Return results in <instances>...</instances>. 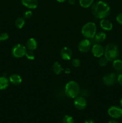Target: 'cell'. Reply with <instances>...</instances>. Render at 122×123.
<instances>
[{
    "mask_svg": "<svg viewBox=\"0 0 122 123\" xmlns=\"http://www.w3.org/2000/svg\"><path fill=\"white\" fill-rule=\"evenodd\" d=\"M25 56H26V57L27 58L28 60H34L35 55L34 52H33L32 50H27V51H26V54H25Z\"/></svg>",
    "mask_w": 122,
    "mask_h": 123,
    "instance_id": "7402d4cb",
    "label": "cell"
},
{
    "mask_svg": "<svg viewBox=\"0 0 122 123\" xmlns=\"http://www.w3.org/2000/svg\"><path fill=\"white\" fill-rule=\"evenodd\" d=\"M63 123H74V120L70 115H65L63 118Z\"/></svg>",
    "mask_w": 122,
    "mask_h": 123,
    "instance_id": "cb8c5ba5",
    "label": "cell"
},
{
    "mask_svg": "<svg viewBox=\"0 0 122 123\" xmlns=\"http://www.w3.org/2000/svg\"><path fill=\"white\" fill-rule=\"evenodd\" d=\"M116 20L119 24L122 25V13H119L116 17Z\"/></svg>",
    "mask_w": 122,
    "mask_h": 123,
    "instance_id": "83f0119b",
    "label": "cell"
},
{
    "mask_svg": "<svg viewBox=\"0 0 122 123\" xmlns=\"http://www.w3.org/2000/svg\"><path fill=\"white\" fill-rule=\"evenodd\" d=\"M105 57L109 61H113L116 60L119 55L118 47L114 43H109L106 45L104 52Z\"/></svg>",
    "mask_w": 122,
    "mask_h": 123,
    "instance_id": "3957f363",
    "label": "cell"
},
{
    "mask_svg": "<svg viewBox=\"0 0 122 123\" xmlns=\"http://www.w3.org/2000/svg\"><path fill=\"white\" fill-rule=\"evenodd\" d=\"M72 64L74 67H78L81 64V61L79 59L75 58L72 61Z\"/></svg>",
    "mask_w": 122,
    "mask_h": 123,
    "instance_id": "d4e9b609",
    "label": "cell"
},
{
    "mask_svg": "<svg viewBox=\"0 0 122 123\" xmlns=\"http://www.w3.org/2000/svg\"><path fill=\"white\" fill-rule=\"evenodd\" d=\"M120 105H121V106H122V99L120 100Z\"/></svg>",
    "mask_w": 122,
    "mask_h": 123,
    "instance_id": "e575fe53",
    "label": "cell"
},
{
    "mask_svg": "<svg viewBox=\"0 0 122 123\" xmlns=\"http://www.w3.org/2000/svg\"><path fill=\"white\" fill-rule=\"evenodd\" d=\"M92 48V42L89 39L85 38L81 40L78 45L79 51L82 53H86L89 51Z\"/></svg>",
    "mask_w": 122,
    "mask_h": 123,
    "instance_id": "52a82bcc",
    "label": "cell"
},
{
    "mask_svg": "<svg viewBox=\"0 0 122 123\" xmlns=\"http://www.w3.org/2000/svg\"><path fill=\"white\" fill-rule=\"evenodd\" d=\"M106 35L105 32H99L96 34L94 37L90 40H93V42H94V44H96V43H100L105 41V40L106 39Z\"/></svg>",
    "mask_w": 122,
    "mask_h": 123,
    "instance_id": "5bb4252c",
    "label": "cell"
},
{
    "mask_svg": "<svg viewBox=\"0 0 122 123\" xmlns=\"http://www.w3.org/2000/svg\"><path fill=\"white\" fill-rule=\"evenodd\" d=\"M112 66L116 70H122V60H119V59H116L114 60L112 62Z\"/></svg>",
    "mask_w": 122,
    "mask_h": 123,
    "instance_id": "d6986e66",
    "label": "cell"
},
{
    "mask_svg": "<svg viewBox=\"0 0 122 123\" xmlns=\"http://www.w3.org/2000/svg\"><path fill=\"white\" fill-rule=\"evenodd\" d=\"M65 73H70V70H69V68H67L65 71Z\"/></svg>",
    "mask_w": 122,
    "mask_h": 123,
    "instance_id": "836d02e7",
    "label": "cell"
},
{
    "mask_svg": "<svg viewBox=\"0 0 122 123\" xmlns=\"http://www.w3.org/2000/svg\"><path fill=\"white\" fill-rule=\"evenodd\" d=\"M93 2H94V0H80L79 1L80 6L85 8H89L90 6H92Z\"/></svg>",
    "mask_w": 122,
    "mask_h": 123,
    "instance_id": "ffe728a7",
    "label": "cell"
},
{
    "mask_svg": "<svg viewBox=\"0 0 122 123\" xmlns=\"http://www.w3.org/2000/svg\"><path fill=\"white\" fill-rule=\"evenodd\" d=\"M117 78L115 73H111L104 76L102 78V82L106 86H112L115 84Z\"/></svg>",
    "mask_w": 122,
    "mask_h": 123,
    "instance_id": "30bf717a",
    "label": "cell"
},
{
    "mask_svg": "<svg viewBox=\"0 0 122 123\" xmlns=\"http://www.w3.org/2000/svg\"><path fill=\"white\" fill-rule=\"evenodd\" d=\"M26 51L27 48L26 46L22 44H17L13 47L11 50V53L14 57L20 58L25 56Z\"/></svg>",
    "mask_w": 122,
    "mask_h": 123,
    "instance_id": "5b68a950",
    "label": "cell"
},
{
    "mask_svg": "<svg viewBox=\"0 0 122 123\" xmlns=\"http://www.w3.org/2000/svg\"><path fill=\"white\" fill-rule=\"evenodd\" d=\"M84 123H94V122L93 121V120H91V119H89V120H86L84 121Z\"/></svg>",
    "mask_w": 122,
    "mask_h": 123,
    "instance_id": "f546056e",
    "label": "cell"
},
{
    "mask_svg": "<svg viewBox=\"0 0 122 123\" xmlns=\"http://www.w3.org/2000/svg\"><path fill=\"white\" fill-rule=\"evenodd\" d=\"M10 82L14 85H18L20 84L22 81L21 76L18 74H13L9 78Z\"/></svg>",
    "mask_w": 122,
    "mask_h": 123,
    "instance_id": "2e32d148",
    "label": "cell"
},
{
    "mask_svg": "<svg viewBox=\"0 0 122 123\" xmlns=\"http://www.w3.org/2000/svg\"><path fill=\"white\" fill-rule=\"evenodd\" d=\"M108 114L112 118H120L122 117V108L118 106H112L108 109Z\"/></svg>",
    "mask_w": 122,
    "mask_h": 123,
    "instance_id": "8992f818",
    "label": "cell"
},
{
    "mask_svg": "<svg viewBox=\"0 0 122 123\" xmlns=\"http://www.w3.org/2000/svg\"><path fill=\"white\" fill-rule=\"evenodd\" d=\"M52 69L54 73H55L56 74H59L63 70V68H62L61 64H60L59 62H57V61L54 62V64H53Z\"/></svg>",
    "mask_w": 122,
    "mask_h": 123,
    "instance_id": "ac0fdd59",
    "label": "cell"
},
{
    "mask_svg": "<svg viewBox=\"0 0 122 123\" xmlns=\"http://www.w3.org/2000/svg\"><path fill=\"white\" fill-rule=\"evenodd\" d=\"M68 2H69L70 4L73 5L75 4V0H68Z\"/></svg>",
    "mask_w": 122,
    "mask_h": 123,
    "instance_id": "4dcf8cb0",
    "label": "cell"
},
{
    "mask_svg": "<svg viewBox=\"0 0 122 123\" xmlns=\"http://www.w3.org/2000/svg\"><path fill=\"white\" fill-rule=\"evenodd\" d=\"M80 92V87L79 84L74 80L68 82L65 87V94L67 97L71 98H75Z\"/></svg>",
    "mask_w": 122,
    "mask_h": 123,
    "instance_id": "7a4b0ae2",
    "label": "cell"
},
{
    "mask_svg": "<svg viewBox=\"0 0 122 123\" xmlns=\"http://www.w3.org/2000/svg\"><path fill=\"white\" fill-rule=\"evenodd\" d=\"M72 53L71 49L68 47H63L61 49V55L63 60H67V61L70 60L72 57Z\"/></svg>",
    "mask_w": 122,
    "mask_h": 123,
    "instance_id": "8fae6325",
    "label": "cell"
},
{
    "mask_svg": "<svg viewBox=\"0 0 122 123\" xmlns=\"http://www.w3.org/2000/svg\"><path fill=\"white\" fill-rule=\"evenodd\" d=\"M92 52L93 56L95 57L100 58L104 55L105 49L99 43H96L93 44L92 46Z\"/></svg>",
    "mask_w": 122,
    "mask_h": 123,
    "instance_id": "ba28073f",
    "label": "cell"
},
{
    "mask_svg": "<svg viewBox=\"0 0 122 123\" xmlns=\"http://www.w3.org/2000/svg\"><path fill=\"white\" fill-rule=\"evenodd\" d=\"M108 123H118L117 121H116V120H110V121L108 122Z\"/></svg>",
    "mask_w": 122,
    "mask_h": 123,
    "instance_id": "1f68e13d",
    "label": "cell"
},
{
    "mask_svg": "<svg viewBox=\"0 0 122 123\" xmlns=\"http://www.w3.org/2000/svg\"><path fill=\"white\" fill-rule=\"evenodd\" d=\"M10 80L6 76L0 77V90H4L9 86Z\"/></svg>",
    "mask_w": 122,
    "mask_h": 123,
    "instance_id": "e0dca14e",
    "label": "cell"
},
{
    "mask_svg": "<svg viewBox=\"0 0 122 123\" xmlns=\"http://www.w3.org/2000/svg\"></svg>",
    "mask_w": 122,
    "mask_h": 123,
    "instance_id": "8d00e7d4",
    "label": "cell"
},
{
    "mask_svg": "<svg viewBox=\"0 0 122 123\" xmlns=\"http://www.w3.org/2000/svg\"><path fill=\"white\" fill-rule=\"evenodd\" d=\"M96 25L94 22H90L86 23L81 29L82 35L87 39H92L96 34Z\"/></svg>",
    "mask_w": 122,
    "mask_h": 123,
    "instance_id": "277c9868",
    "label": "cell"
},
{
    "mask_svg": "<svg viewBox=\"0 0 122 123\" xmlns=\"http://www.w3.org/2000/svg\"><path fill=\"white\" fill-rule=\"evenodd\" d=\"M56 1L59 2H64L66 1H67V0H56Z\"/></svg>",
    "mask_w": 122,
    "mask_h": 123,
    "instance_id": "d6a6232c",
    "label": "cell"
},
{
    "mask_svg": "<svg viewBox=\"0 0 122 123\" xmlns=\"http://www.w3.org/2000/svg\"><path fill=\"white\" fill-rule=\"evenodd\" d=\"M22 4L30 9H35L38 6V0H22Z\"/></svg>",
    "mask_w": 122,
    "mask_h": 123,
    "instance_id": "4fadbf2b",
    "label": "cell"
},
{
    "mask_svg": "<svg viewBox=\"0 0 122 123\" xmlns=\"http://www.w3.org/2000/svg\"><path fill=\"white\" fill-rule=\"evenodd\" d=\"M0 43H1V40H0Z\"/></svg>",
    "mask_w": 122,
    "mask_h": 123,
    "instance_id": "d590c367",
    "label": "cell"
},
{
    "mask_svg": "<svg viewBox=\"0 0 122 123\" xmlns=\"http://www.w3.org/2000/svg\"><path fill=\"white\" fill-rule=\"evenodd\" d=\"M100 26L102 30L107 31H111L113 28L112 22L106 19H101L100 22Z\"/></svg>",
    "mask_w": 122,
    "mask_h": 123,
    "instance_id": "7c38bea8",
    "label": "cell"
},
{
    "mask_svg": "<svg viewBox=\"0 0 122 123\" xmlns=\"http://www.w3.org/2000/svg\"><path fill=\"white\" fill-rule=\"evenodd\" d=\"M37 46H38V43L35 38H30L26 42V47L28 50L33 51L37 49Z\"/></svg>",
    "mask_w": 122,
    "mask_h": 123,
    "instance_id": "9a60e30c",
    "label": "cell"
},
{
    "mask_svg": "<svg viewBox=\"0 0 122 123\" xmlns=\"http://www.w3.org/2000/svg\"><path fill=\"white\" fill-rule=\"evenodd\" d=\"M8 38H9V36L6 32H3V33L0 35V40H1V41H6L8 40Z\"/></svg>",
    "mask_w": 122,
    "mask_h": 123,
    "instance_id": "484cf974",
    "label": "cell"
},
{
    "mask_svg": "<svg viewBox=\"0 0 122 123\" xmlns=\"http://www.w3.org/2000/svg\"><path fill=\"white\" fill-rule=\"evenodd\" d=\"M74 105L75 108L79 110H83L85 109L87 106V101L85 97L83 96H77L75 97L74 101Z\"/></svg>",
    "mask_w": 122,
    "mask_h": 123,
    "instance_id": "9c48e42d",
    "label": "cell"
},
{
    "mask_svg": "<svg viewBox=\"0 0 122 123\" xmlns=\"http://www.w3.org/2000/svg\"><path fill=\"white\" fill-rule=\"evenodd\" d=\"M32 12L30 10H28L26 11V12H25V13H24L23 16H24V18H25V19H29L32 17Z\"/></svg>",
    "mask_w": 122,
    "mask_h": 123,
    "instance_id": "4316f807",
    "label": "cell"
},
{
    "mask_svg": "<svg viewBox=\"0 0 122 123\" xmlns=\"http://www.w3.org/2000/svg\"><path fill=\"white\" fill-rule=\"evenodd\" d=\"M91 11L95 18L99 19H105L110 14V7L105 1H99L92 5Z\"/></svg>",
    "mask_w": 122,
    "mask_h": 123,
    "instance_id": "6da1fadb",
    "label": "cell"
},
{
    "mask_svg": "<svg viewBox=\"0 0 122 123\" xmlns=\"http://www.w3.org/2000/svg\"><path fill=\"white\" fill-rule=\"evenodd\" d=\"M108 60L105 57H100L98 63H99V66H100L101 67H105V66H106L108 64Z\"/></svg>",
    "mask_w": 122,
    "mask_h": 123,
    "instance_id": "603a6c76",
    "label": "cell"
},
{
    "mask_svg": "<svg viewBox=\"0 0 122 123\" xmlns=\"http://www.w3.org/2000/svg\"><path fill=\"white\" fill-rule=\"evenodd\" d=\"M117 80L118 82V84H119L121 86H122V73L120 74L119 75L117 76Z\"/></svg>",
    "mask_w": 122,
    "mask_h": 123,
    "instance_id": "f1b7e54d",
    "label": "cell"
},
{
    "mask_svg": "<svg viewBox=\"0 0 122 123\" xmlns=\"http://www.w3.org/2000/svg\"><path fill=\"white\" fill-rule=\"evenodd\" d=\"M25 24V21L24 18H19L16 20L15 21V25L17 28L21 29L24 26Z\"/></svg>",
    "mask_w": 122,
    "mask_h": 123,
    "instance_id": "44dd1931",
    "label": "cell"
}]
</instances>
